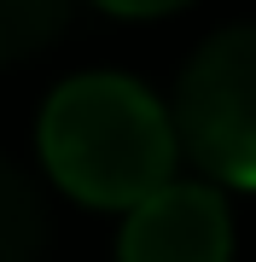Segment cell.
<instances>
[{"label":"cell","instance_id":"cell-4","mask_svg":"<svg viewBox=\"0 0 256 262\" xmlns=\"http://www.w3.org/2000/svg\"><path fill=\"white\" fill-rule=\"evenodd\" d=\"M53 239L47 198L18 163L0 158V262H41Z\"/></svg>","mask_w":256,"mask_h":262},{"label":"cell","instance_id":"cell-5","mask_svg":"<svg viewBox=\"0 0 256 262\" xmlns=\"http://www.w3.org/2000/svg\"><path fill=\"white\" fill-rule=\"evenodd\" d=\"M70 6L76 0H0V64L41 53L70 24Z\"/></svg>","mask_w":256,"mask_h":262},{"label":"cell","instance_id":"cell-6","mask_svg":"<svg viewBox=\"0 0 256 262\" xmlns=\"http://www.w3.org/2000/svg\"><path fill=\"white\" fill-rule=\"evenodd\" d=\"M105 12H123V18H157V12H175L187 0H99Z\"/></svg>","mask_w":256,"mask_h":262},{"label":"cell","instance_id":"cell-1","mask_svg":"<svg viewBox=\"0 0 256 262\" xmlns=\"http://www.w3.org/2000/svg\"><path fill=\"white\" fill-rule=\"evenodd\" d=\"M175 122L140 82L70 76L41 111V163L82 204L134 210L175 181Z\"/></svg>","mask_w":256,"mask_h":262},{"label":"cell","instance_id":"cell-2","mask_svg":"<svg viewBox=\"0 0 256 262\" xmlns=\"http://www.w3.org/2000/svg\"><path fill=\"white\" fill-rule=\"evenodd\" d=\"M169 122L204 175L256 192V24H233L192 53Z\"/></svg>","mask_w":256,"mask_h":262},{"label":"cell","instance_id":"cell-3","mask_svg":"<svg viewBox=\"0 0 256 262\" xmlns=\"http://www.w3.org/2000/svg\"><path fill=\"white\" fill-rule=\"evenodd\" d=\"M117 262H233V222L216 187L169 181L128 210Z\"/></svg>","mask_w":256,"mask_h":262}]
</instances>
